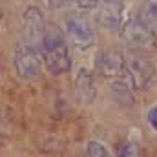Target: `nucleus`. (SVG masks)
<instances>
[{
  "label": "nucleus",
  "mask_w": 157,
  "mask_h": 157,
  "mask_svg": "<svg viewBox=\"0 0 157 157\" xmlns=\"http://www.w3.org/2000/svg\"><path fill=\"white\" fill-rule=\"evenodd\" d=\"M139 18L154 31V35L157 37V2L146 0V2L143 4V9H141Z\"/></svg>",
  "instance_id": "10"
},
{
  "label": "nucleus",
  "mask_w": 157,
  "mask_h": 157,
  "mask_svg": "<svg viewBox=\"0 0 157 157\" xmlns=\"http://www.w3.org/2000/svg\"><path fill=\"white\" fill-rule=\"evenodd\" d=\"M95 66L104 77L124 78L126 71V57L119 51H102L95 59Z\"/></svg>",
  "instance_id": "7"
},
{
  "label": "nucleus",
  "mask_w": 157,
  "mask_h": 157,
  "mask_svg": "<svg viewBox=\"0 0 157 157\" xmlns=\"http://www.w3.org/2000/svg\"><path fill=\"white\" fill-rule=\"evenodd\" d=\"M64 37L77 49H90L95 44V33L86 18L80 15H70L64 20Z\"/></svg>",
  "instance_id": "3"
},
{
  "label": "nucleus",
  "mask_w": 157,
  "mask_h": 157,
  "mask_svg": "<svg viewBox=\"0 0 157 157\" xmlns=\"http://www.w3.org/2000/svg\"><path fill=\"white\" fill-rule=\"evenodd\" d=\"M13 62H15V70L20 78H28L33 80L40 75L42 71V57L37 48L22 42L17 46L15 55H13Z\"/></svg>",
  "instance_id": "2"
},
{
  "label": "nucleus",
  "mask_w": 157,
  "mask_h": 157,
  "mask_svg": "<svg viewBox=\"0 0 157 157\" xmlns=\"http://www.w3.org/2000/svg\"><path fill=\"white\" fill-rule=\"evenodd\" d=\"M112 91H113L115 99H117L122 106H132L133 104V95H132V90H130V84L128 82L115 80L112 84Z\"/></svg>",
  "instance_id": "11"
},
{
  "label": "nucleus",
  "mask_w": 157,
  "mask_h": 157,
  "mask_svg": "<svg viewBox=\"0 0 157 157\" xmlns=\"http://www.w3.org/2000/svg\"><path fill=\"white\" fill-rule=\"evenodd\" d=\"M39 51L46 68L53 75H62L71 70V57H70L68 42H66L64 33L57 26H48Z\"/></svg>",
  "instance_id": "1"
},
{
  "label": "nucleus",
  "mask_w": 157,
  "mask_h": 157,
  "mask_svg": "<svg viewBox=\"0 0 157 157\" xmlns=\"http://www.w3.org/2000/svg\"><path fill=\"white\" fill-rule=\"evenodd\" d=\"M75 86H77V93L78 99L86 104L93 102L95 101V95H97V88H95V82H93V75L88 68H80L77 71V78H75Z\"/></svg>",
  "instance_id": "9"
},
{
  "label": "nucleus",
  "mask_w": 157,
  "mask_h": 157,
  "mask_svg": "<svg viewBox=\"0 0 157 157\" xmlns=\"http://www.w3.org/2000/svg\"><path fill=\"white\" fill-rule=\"evenodd\" d=\"M0 22H2V11H0Z\"/></svg>",
  "instance_id": "17"
},
{
  "label": "nucleus",
  "mask_w": 157,
  "mask_h": 157,
  "mask_svg": "<svg viewBox=\"0 0 157 157\" xmlns=\"http://www.w3.org/2000/svg\"><path fill=\"white\" fill-rule=\"evenodd\" d=\"M154 73H155V66L152 60L144 57H126V71L122 80H126L130 88L135 90L146 88L154 78Z\"/></svg>",
  "instance_id": "4"
},
{
  "label": "nucleus",
  "mask_w": 157,
  "mask_h": 157,
  "mask_svg": "<svg viewBox=\"0 0 157 157\" xmlns=\"http://www.w3.org/2000/svg\"><path fill=\"white\" fill-rule=\"evenodd\" d=\"M6 137H7V132H6V124H4V121L0 119V143H2Z\"/></svg>",
  "instance_id": "16"
},
{
  "label": "nucleus",
  "mask_w": 157,
  "mask_h": 157,
  "mask_svg": "<svg viewBox=\"0 0 157 157\" xmlns=\"http://www.w3.org/2000/svg\"><path fill=\"white\" fill-rule=\"evenodd\" d=\"M141 155V150L135 143L132 141H124L121 143L117 148V157H139Z\"/></svg>",
  "instance_id": "12"
},
{
  "label": "nucleus",
  "mask_w": 157,
  "mask_h": 157,
  "mask_svg": "<svg viewBox=\"0 0 157 157\" xmlns=\"http://www.w3.org/2000/svg\"><path fill=\"white\" fill-rule=\"evenodd\" d=\"M22 26H24V39H26L24 42L39 49L44 40L46 29H48L46 17L40 11V7H37V6L26 7V11L22 15Z\"/></svg>",
  "instance_id": "5"
},
{
  "label": "nucleus",
  "mask_w": 157,
  "mask_h": 157,
  "mask_svg": "<svg viewBox=\"0 0 157 157\" xmlns=\"http://www.w3.org/2000/svg\"><path fill=\"white\" fill-rule=\"evenodd\" d=\"M154 2H157V0H154Z\"/></svg>",
  "instance_id": "18"
},
{
  "label": "nucleus",
  "mask_w": 157,
  "mask_h": 157,
  "mask_svg": "<svg viewBox=\"0 0 157 157\" xmlns=\"http://www.w3.org/2000/svg\"><path fill=\"white\" fill-rule=\"evenodd\" d=\"M119 31L126 44L135 48H146V46L157 44V37L154 35V31L141 18H130L128 22H122Z\"/></svg>",
  "instance_id": "6"
},
{
  "label": "nucleus",
  "mask_w": 157,
  "mask_h": 157,
  "mask_svg": "<svg viewBox=\"0 0 157 157\" xmlns=\"http://www.w3.org/2000/svg\"><path fill=\"white\" fill-rule=\"evenodd\" d=\"M95 2H97V0H77L78 7H82V9H91V7H95Z\"/></svg>",
  "instance_id": "15"
},
{
  "label": "nucleus",
  "mask_w": 157,
  "mask_h": 157,
  "mask_svg": "<svg viewBox=\"0 0 157 157\" xmlns=\"http://www.w3.org/2000/svg\"><path fill=\"white\" fill-rule=\"evenodd\" d=\"M148 122H150V126L157 132V104L148 112Z\"/></svg>",
  "instance_id": "14"
},
{
  "label": "nucleus",
  "mask_w": 157,
  "mask_h": 157,
  "mask_svg": "<svg viewBox=\"0 0 157 157\" xmlns=\"http://www.w3.org/2000/svg\"><path fill=\"white\" fill-rule=\"evenodd\" d=\"M86 155L88 157H110V152L97 141H91L88 143V148H86Z\"/></svg>",
  "instance_id": "13"
},
{
  "label": "nucleus",
  "mask_w": 157,
  "mask_h": 157,
  "mask_svg": "<svg viewBox=\"0 0 157 157\" xmlns=\"http://www.w3.org/2000/svg\"><path fill=\"white\" fill-rule=\"evenodd\" d=\"M97 17L108 29H121L122 26V0H97Z\"/></svg>",
  "instance_id": "8"
}]
</instances>
